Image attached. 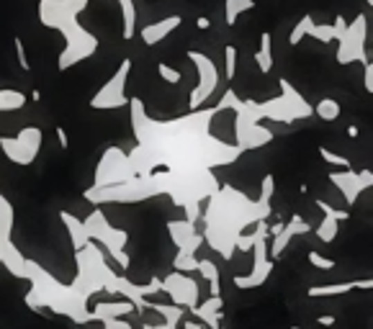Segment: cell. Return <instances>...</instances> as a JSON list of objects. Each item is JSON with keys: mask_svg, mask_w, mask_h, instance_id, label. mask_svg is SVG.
Returning <instances> with one entry per match:
<instances>
[{"mask_svg": "<svg viewBox=\"0 0 373 329\" xmlns=\"http://www.w3.org/2000/svg\"><path fill=\"white\" fill-rule=\"evenodd\" d=\"M131 106V129L137 144L129 152L137 175H152L163 167L170 175V196L188 211V221L199 219V201L209 198L219 185L211 178V167L239 160L235 144H224L211 134L217 109H199L167 121L152 119L139 98Z\"/></svg>", "mask_w": 373, "mask_h": 329, "instance_id": "6da1fadb", "label": "cell"}, {"mask_svg": "<svg viewBox=\"0 0 373 329\" xmlns=\"http://www.w3.org/2000/svg\"><path fill=\"white\" fill-rule=\"evenodd\" d=\"M75 267L78 273L70 283L49 273L34 260H26V281L31 283L26 293V306L34 311L49 309L57 317H67L75 324H91V299L95 293H118L121 275L109 267L103 250L98 245H82L75 250Z\"/></svg>", "mask_w": 373, "mask_h": 329, "instance_id": "7a4b0ae2", "label": "cell"}, {"mask_svg": "<svg viewBox=\"0 0 373 329\" xmlns=\"http://www.w3.org/2000/svg\"><path fill=\"white\" fill-rule=\"evenodd\" d=\"M275 191V178L271 173L260 183V196L250 198L247 193L237 191L235 185H219L209 196V206L203 211V232L201 237L209 242L214 252L232 260L237 242L245 234L247 227L271 216V198Z\"/></svg>", "mask_w": 373, "mask_h": 329, "instance_id": "3957f363", "label": "cell"}, {"mask_svg": "<svg viewBox=\"0 0 373 329\" xmlns=\"http://www.w3.org/2000/svg\"><path fill=\"white\" fill-rule=\"evenodd\" d=\"M278 85H281V93L265 103L239 101L235 91H227L221 95V101L214 106L217 111H235V147L239 152L260 149V147L273 142V131L263 126V119L278 121V124H293V121L309 119L314 113L309 103L304 101V95L286 77H281Z\"/></svg>", "mask_w": 373, "mask_h": 329, "instance_id": "277c9868", "label": "cell"}, {"mask_svg": "<svg viewBox=\"0 0 373 329\" xmlns=\"http://www.w3.org/2000/svg\"><path fill=\"white\" fill-rule=\"evenodd\" d=\"M88 3L91 0H39V21L64 37V49L57 59L62 73L98 52V39L78 24V16L88 8Z\"/></svg>", "mask_w": 373, "mask_h": 329, "instance_id": "5b68a950", "label": "cell"}, {"mask_svg": "<svg viewBox=\"0 0 373 329\" xmlns=\"http://www.w3.org/2000/svg\"><path fill=\"white\" fill-rule=\"evenodd\" d=\"M60 219H62L67 234L73 239L75 250H80V247L88 245V242L103 245L106 252L111 255V260H113L118 267H124V273H127L129 265H131V257H129L127 252V242H129L127 229L111 227V221L106 219V214L100 209H93L91 216H85V219H78L70 211H60Z\"/></svg>", "mask_w": 373, "mask_h": 329, "instance_id": "8992f818", "label": "cell"}, {"mask_svg": "<svg viewBox=\"0 0 373 329\" xmlns=\"http://www.w3.org/2000/svg\"><path fill=\"white\" fill-rule=\"evenodd\" d=\"M170 196V175L165 170H155L152 175H134L118 185H106V188H88L82 193L85 201L103 206V203H137L155 196Z\"/></svg>", "mask_w": 373, "mask_h": 329, "instance_id": "52a82bcc", "label": "cell"}, {"mask_svg": "<svg viewBox=\"0 0 373 329\" xmlns=\"http://www.w3.org/2000/svg\"><path fill=\"white\" fill-rule=\"evenodd\" d=\"M337 28V62L350 64V62H371L368 52H365V37H368V28H365V16L358 13L353 19V24H347L343 16L335 19Z\"/></svg>", "mask_w": 373, "mask_h": 329, "instance_id": "ba28073f", "label": "cell"}, {"mask_svg": "<svg viewBox=\"0 0 373 329\" xmlns=\"http://www.w3.org/2000/svg\"><path fill=\"white\" fill-rule=\"evenodd\" d=\"M13 221L16 211L10 201L0 193V265L6 267L13 278L26 281V257L21 255V250L13 245Z\"/></svg>", "mask_w": 373, "mask_h": 329, "instance_id": "9c48e42d", "label": "cell"}, {"mask_svg": "<svg viewBox=\"0 0 373 329\" xmlns=\"http://www.w3.org/2000/svg\"><path fill=\"white\" fill-rule=\"evenodd\" d=\"M167 232H170V237H173L175 247H178V255H175V263H173L175 270H178V273H191V270H196V267H199L196 252H199L201 242H203L201 232L193 227V221L188 219L170 221V224H167Z\"/></svg>", "mask_w": 373, "mask_h": 329, "instance_id": "30bf717a", "label": "cell"}, {"mask_svg": "<svg viewBox=\"0 0 373 329\" xmlns=\"http://www.w3.org/2000/svg\"><path fill=\"white\" fill-rule=\"evenodd\" d=\"M44 144V134L37 126H24L16 137H0V149L13 164L28 167L37 162L39 152Z\"/></svg>", "mask_w": 373, "mask_h": 329, "instance_id": "8fae6325", "label": "cell"}, {"mask_svg": "<svg viewBox=\"0 0 373 329\" xmlns=\"http://www.w3.org/2000/svg\"><path fill=\"white\" fill-rule=\"evenodd\" d=\"M137 170L129 160V155L121 149V147H109L103 157H100L98 167H95V175H93V188H106V185H118L134 178Z\"/></svg>", "mask_w": 373, "mask_h": 329, "instance_id": "7c38bea8", "label": "cell"}, {"mask_svg": "<svg viewBox=\"0 0 373 329\" xmlns=\"http://www.w3.org/2000/svg\"><path fill=\"white\" fill-rule=\"evenodd\" d=\"M129 73H131V59H124V62L118 64L116 73L111 75V80L103 82V88L91 98V109L113 111V109H124V106H129V98H127Z\"/></svg>", "mask_w": 373, "mask_h": 329, "instance_id": "4fadbf2b", "label": "cell"}, {"mask_svg": "<svg viewBox=\"0 0 373 329\" xmlns=\"http://www.w3.org/2000/svg\"><path fill=\"white\" fill-rule=\"evenodd\" d=\"M188 59L196 64V73H199V85L193 88L191 98H188V109L191 111H199L206 106L214 91L219 88V70L214 59L206 57L203 52H188Z\"/></svg>", "mask_w": 373, "mask_h": 329, "instance_id": "5bb4252c", "label": "cell"}, {"mask_svg": "<svg viewBox=\"0 0 373 329\" xmlns=\"http://www.w3.org/2000/svg\"><path fill=\"white\" fill-rule=\"evenodd\" d=\"M160 291L167 293V296L173 299L175 306H181V309H185V311L196 309L201 301L199 283H196L188 273H178V270H173V273L165 275V278H160Z\"/></svg>", "mask_w": 373, "mask_h": 329, "instance_id": "9a60e30c", "label": "cell"}, {"mask_svg": "<svg viewBox=\"0 0 373 329\" xmlns=\"http://www.w3.org/2000/svg\"><path fill=\"white\" fill-rule=\"evenodd\" d=\"M275 263L268 257V237L257 239L253 245V270L247 275H235V285L239 291H250V288H260V285L271 278Z\"/></svg>", "mask_w": 373, "mask_h": 329, "instance_id": "2e32d148", "label": "cell"}, {"mask_svg": "<svg viewBox=\"0 0 373 329\" xmlns=\"http://www.w3.org/2000/svg\"><path fill=\"white\" fill-rule=\"evenodd\" d=\"M329 180H332L335 188L340 191L343 201H345L347 206H353V203L361 198V193H365L373 185V173L371 170L355 173V170L347 167V170H335V173H329Z\"/></svg>", "mask_w": 373, "mask_h": 329, "instance_id": "e0dca14e", "label": "cell"}, {"mask_svg": "<svg viewBox=\"0 0 373 329\" xmlns=\"http://www.w3.org/2000/svg\"><path fill=\"white\" fill-rule=\"evenodd\" d=\"M307 232H309V224L301 219L299 214H293L289 224H273V227H271V234H273V245H271V250H268V257H271V260L275 263V260L283 255L286 245H289L293 237H299V234H307Z\"/></svg>", "mask_w": 373, "mask_h": 329, "instance_id": "ac0fdd59", "label": "cell"}, {"mask_svg": "<svg viewBox=\"0 0 373 329\" xmlns=\"http://www.w3.org/2000/svg\"><path fill=\"white\" fill-rule=\"evenodd\" d=\"M191 314L196 319H201V324L206 329H221V319H224V301L221 296H209L206 301H199L196 309H191Z\"/></svg>", "mask_w": 373, "mask_h": 329, "instance_id": "d6986e66", "label": "cell"}, {"mask_svg": "<svg viewBox=\"0 0 373 329\" xmlns=\"http://www.w3.org/2000/svg\"><path fill=\"white\" fill-rule=\"evenodd\" d=\"M181 16H167V19L163 21H155V24H147V26H142V31H139V37H142V41H145L147 46H155L160 44L167 34H173L175 28L181 26Z\"/></svg>", "mask_w": 373, "mask_h": 329, "instance_id": "ffe728a7", "label": "cell"}, {"mask_svg": "<svg viewBox=\"0 0 373 329\" xmlns=\"http://www.w3.org/2000/svg\"><path fill=\"white\" fill-rule=\"evenodd\" d=\"M134 306L129 301H106L91 306V321H109V319H124L127 314H131Z\"/></svg>", "mask_w": 373, "mask_h": 329, "instance_id": "44dd1931", "label": "cell"}, {"mask_svg": "<svg viewBox=\"0 0 373 329\" xmlns=\"http://www.w3.org/2000/svg\"><path fill=\"white\" fill-rule=\"evenodd\" d=\"M145 309L157 311L165 319L163 327H157V329H181V321L183 317H185V309L175 306V303H145Z\"/></svg>", "mask_w": 373, "mask_h": 329, "instance_id": "7402d4cb", "label": "cell"}, {"mask_svg": "<svg viewBox=\"0 0 373 329\" xmlns=\"http://www.w3.org/2000/svg\"><path fill=\"white\" fill-rule=\"evenodd\" d=\"M271 44H273L271 31H263V34H260V49L255 52L257 70H260L263 75H268L271 70H273V52H271Z\"/></svg>", "mask_w": 373, "mask_h": 329, "instance_id": "603a6c76", "label": "cell"}, {"mask_svg": "<svg viewBox=\"0 0 373 329\" xmlns=\"http://www.w3.org/2000/svg\"><path fill=\"white\" fill-rule=\"evenodd\" d=\"M121 6V16H124V39H134L137 34V10H134V0H116Z\"/></svg>", "mask_w": 373, "mask_h": 329, "instance_id": "cb8c5ba5", "label": "cell"}, {"mask_svg": "<svg viewBox=\"0 0 373 329\" xmlns=\"http://www.w3.org/2000/svg\"><path fill=\"white\" fill-rule=\"evenodd\" d=\"M196 270H201V275L209 281V296H221V288H219V267L211 260H199Z\"/></svg>", "mask_w": 373, "mask_h": 329, "instance_id": "d4e9b609", "label": "cell"}, {"mask_svg": "<svg viewBox=\"0 0 373 329\" xmlns=\"http://www.w3.org/2000/svg\"><path fill=\"white\" fill-rule=\"evenodd\" d=\"M353 288H355V281H350V283H335V285H314V288H309V299L343 296V293H350Z\"/></svg>", "mask_w": 373, "mask_h": 329, "instance_id": "484cf974", "label": "cell"}, {"mask_svg": "<svg viewBox=\"0 0 373 329\" xmlns=\"http://www.w3.org/2000/svg\"><path fill=\"white\" fill-rule=\"evenodd\" d=\"M26 106V95L19 91H10V88H6V91H0V111L6 113V111H19Z\"/></svg>", "mask_w": 373, "mask_h": 329, "instance_id": "4316f807", "label": "cell"}, {"mask_svg": "<svg viewBox=\"0 0 373 329\" xmlns=\"http://www.w3.org/2000/svg\"><path fill=\"white\" fill-rule=\"evenodd\" d=\"M311 111H314L322 121H335L340 119V113H343V109H340V103H337L335 98H322Z\"/></svg>", "mask_w": 373, "mask_h": 329, "instance_id": "83f0119b", "label": "cell"}, {"mask_svg": "<svg viewBox=\"0 0 373 329\" xmlns=\"http://www.w3.org/2000/svg\"><path fill=\"white\" fill-rule=\"evenodd\" d=\"M265 237H268V224H265V221H257L253 234H242V237H239L237 250H239V252H250L257 239H265Z\"/></svg>", "mask_w": 373, "mask_h": 329, "instance_id": "f1b7e54d", "label": "cell"}, {"mask_svg": "<svg viewBox=\"0 0 373 329\" xmlns=\"http://www.w3.org/2000/svg\"><path fill=\"white\" fill-rule=\"evenodd\" d=\"M255 8V0H227V24L229 26H235L237 19H239V13H245V10H253Z\"/></svg>", "mask_w": 373, "mask_h": 329, "instance_id": "f546056e", "label": "cell"}, {"mask_svg": "<svg viewBox=\"0 0 373 329\" xmlns=\"http://www.w3.org/2000/svg\"><path fill=\"white\" fill-rule=\"evenodd\" d=\"M307 37L317 39V41H322V44H329V41H335L337 39V28H335V24H322V26H319V24H311Z\"/></svg>", "mask_w": 373, "mask_h": 329, "instance_id": "4dcf8cb0", "label": "cell"}, {"mask_svg": "<svg viewBox=\"0 0 373 329\" xmlns=\"http://www.w3.org/2000/svg\"><path fill=\"white\" fill-rule=\"evenodd\" d=\"M337 232H340V224H337L335 219H329V216H325V219H322V224L314 229V234L319 237V242H335Z\"/></svg>", "mask_w": 373, "mask_h": 329, "instance_id": "1f68e13d", "label": "cell"}, {"mask_svg": "<svg viewBox=\"0 0 373 329\" xmlns=\"http://www.w3.org/2000/svg\"><path fill=\"white\" fill-rule=\"evenodd\" d=\"M319 157L327 164H332V167H340V170H347V167H350V160H347L345 155H337V152H332L327 147H319Z\"/></svg>", "mask_w": 373, "mask_h": 329, "instance_id": "d6a6232c", "label": "cell"}, {"mask_svg": "<svg viewBox=\"0 0 373 329\" xmlns=\"http://www.w3.org/2000/svg\"><path fill=\"white\" fill-rule=\"evenodd\" d=\"M311 24H314V19H311V16H304V19H301L299 24H296V26H293L291 34H289V44H293V46L301 44V39L309 34Z\"/></svg>", "mask_w": 373, "mask_h": 329, "instance_id": "836d02e7", "label": "cell"}, {"mask_svg": "<svg viewBox=\"0 0 373 329\" xmlns=\"http://www.w3.org/2000/svg\"><path fill=\"white\" fill-rule=\"evenodd\" d=\"M317 206H319V211H322L325 216H329V219H335L337 224H343V221H345L347 216H350V211H347V209H335V206H329V203H327V201H322V198H319V201H317Z\"/></svg>", "mask_w": 373, "mask_h": 329, "instance_id": "e575fe53", "label": "cell"}, {"mask_svg": "<svg viewBox=\"0 0 373 329\" xmlns=\"http://www.w3.org/2000/svg\"><path fill=\"white\" fill-rule=\"evenodd\" d=\"M309 265L317 267V270H335V260L332 257H325L317 250H309Z\"/></svg>", "mask_w": 373, "mask_h": 329, "instance_id": "d590c367", "label": "cell"}, {"mask_svg": "<svg viewBox=\"0 0 373 329\" xmlns=\"http://www.w3.org/2000/svg\"><path fill=\"white\" fill-rule=\"evenodd\" d=\"M157 73H160V77H163L165 82H170V85H178V82H181V73H178L175 67H170V64L160 62L157 64Z\"/></svg>", "mask_w": 373, "mask_h": 329, "instance_id": "8d00e7d4", "label": "cell"}, {"mask_svg": "<svg viewBox=\"0 0 373 329\" xmlns=\"http://www.w3.org/2000/svg\"><path fill=\"white\" fill-rule=\"evenodd\" d=\"M224 57H227V80H235L237 75V49L232 44L224 49Z\"/></svg>", "mask_w": 373, "mask_h": 329, "instance_id": "74e56055", "label": "cell"}, {"mask_svg": "<svg viewBox=\"0 0 373 329\" xmlns=\"http://www.w3.org/2000/svg\"><path fill=\"white\" fill-rule=\"evenodd\" d=\"M13 44H16V57H19L21 70H24V73H28V70H31V62H28V57H26V46H24V41H21V37L13 39Z\"/></svg>", "mask_w": 373, "mask_h": 329, "instance_id": "f35d334b", "label": "cell"}, {"mask_svg": "<svg viewBox=\"0 0 373 329\" xmlns=\"http://www.w3.org/2000/svg\"><path fill=\"white\" fill-rule=\"evenodd\" d=\"M363 88L368 93H373V62L363 64Z\"/></svg>", "mask_w": 373, "mask_h": 329, "instance_id": "ab89813d", "label": "cell"}, {"mask_svg": "<svg viewBox=\"0 0 373 329\" xmlns=\"http://www.w3.org/2000/svg\"><path fill=\"white\" fill-rule=\"evenodd\" d=\"M103 329H134V327L124 319H109V321H103Z\"/></svg>", "mask_w": 373, "mask_h": 329, "instance_id": "60d3db41", "label": "cell"}, {"mask_svg": "<svg viewBox=\"0 0 373 329\" xmlns=\"http://www.w3.org/2000/svg\"><path fill=\"white\" fill-rule=\"evenodd\" d=\"M55 134H57V142L62 144V149H67V147H70V139H67V131H64L62 126H57V129H55Z\"/></svg>", "mask_w": 373, "mask_h": 329, "instance_id": "b9f144b4", "label": "cell"}, {"mask_svg": "<svg viewBox=\"0 0 373 329\" xmlns=\"http://www.w3.org/2000/svg\"><path fill=\"white\" fill-rule=\"evenodd\" d=\"M335 321H337V319L332 317V314H322V317L317 319V324H319V327H332Z\"/></svg>", "mask_w": 373, "mask_h": 329, "instance_id": "7bdbcfd3", "label": "cell"}, {"mask_svg": "<svg viewBox=\"0 0 373 329\" xmlns=\"http://www.w3.org/2000/svg\"><path fill=\"white\" fill-rule=\"evenodd\" d=\"M355 288H363V291H368V288H373V281H355Z\"/></svg>", "mask_w": 373, "mask_h": 329, "instance_id": "ee69618b", "label": "cell"}, {"mask_svg": "<svg viewBox=\"0 0 373 329\" xmlns=\"http://www.w3.org/2000/svg\"><path fill=\"white\" fill-rule=\"evenodd\" d=\"M196 26H199V28H209V26H211V21L206 19V16H201V19L196 21Z\"/></svg>", "mask_w": 373, "mask_h": 329, "instance_id": "f6af8a7d", "label": "cell"}, {"mask_svg": "<svg viewBox=\"0 0 373 329\" xmlns=\"http://www.w3.org/2000/svg\"><path fill=\"white\" fill-rule=\"evenodd\" d=\"M347 137H350V139L358 137V126H347Z\"/></svg>", "mask_w": 373, "mask_h": 329, "instance_id": "bcb514c9", "label": "cell"}, {"mask_svg": "<svg viewBox=\"0 0 373 329\" xmlns=\"http://www.w3.org/2000/svg\"><path fill=\"white\" fill-rule=\"evenodd\" d=\"M145 329H157V327H152V324H145Z\"/></svg>", "mask_w": 373, "mask_h": 329, "instance_id": "7dc6e473", "label": "cell"}, {"mask_svg": "<svg viewBox=\"0 0 373 329\" xmlns=\"http://www.w3.org/2000/svg\"><path fill=\"white\" fill-rule=\"evenodd\" d=\"M365 3H368V6H373V0H365Z\"/></svg>", "mask_w": 373, "mask_h": 329, "instance_id": "c3c4849f", "label": "cell"}, {"mask_svg": "<svg viewBox=\"0 0 373 329\" xmlns=\"http://www.w3.org/2000/svg\"><path fill=\"white\" fill-rule=\"evenodd\" d=\"M291 329H301V327H291Z\"/></svg>", "mask_w": 373, "mask_h": 329, "instance_id": "681fc988", "label": "cell"}]
</instances>
